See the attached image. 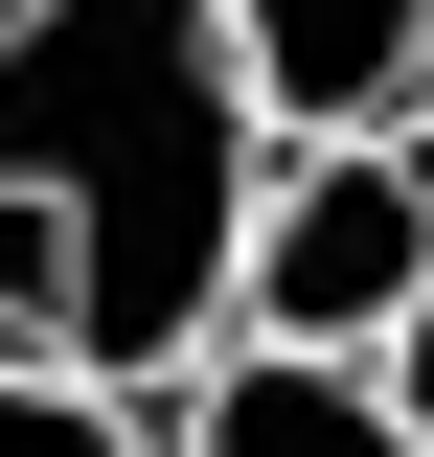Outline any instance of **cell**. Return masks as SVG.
<instances>
[{
  "mask_svg": "<svg viewBox=\"0 0 434 457\" xmlns=\"http://www.w3.org/2000/svg\"><path fill=\"white\" fill-rule=\"evenodd\" d=\"M0 457H161V411L92 389V366H46V343H0Z\"/></svg>",
  "mask_w": 434,
  "mask_h": 457,
  "instance_id": "cell-5",
  "label": "cell"
},
{
  "mask_svg": "<svg viewBox=\"0 0 434 457\" xmlns=\"http://www.w3.org/2000/svg\"><path fill=\"white\" fill-rule=\"evenodd\" d=\"M274 137H388L434 114V0H206Z\"/></svg>",
  "mask_w": 434,
  "mask_h": 457,
  "instance_id": "cell-3",
  "label": "cell"
},
{
  "mask_svg": "<svg viewBox=\"0 0 434 457\" xmlns=\"http://www.w3.org/2000/svg\"><path fill=\"white\" fill-rule=\"evenodd\" d=\"M412 275H434V114H388V137H274L252 161L229 343H388Z\"/></svg>",
  "mask_w": 434,
  "mask_h": 457,
  "instance_id": "cell-2",
  "label": "cell"
},
{
  "mask_svg": "<svg viewBox=\"0 0 434 457\" xmlns=\"http://www.w3.org/2000/svg\"><path fill=\"white\" fill-rule=\"evenodd\" d=\"M161 411V457H434L412 411L366 389V343H206L183 389H138Z\"/></svg>",
  "mask_w": 434,
  "mask_h": 457,
  "instance_id": "cell-4",
  "label": "cell"
},
{
  "mask_svg": "<svg viewBox=\"0 0 434 457\" xmlns=\"http://www.w3.org/2000/svg\"><path fill=\"white\" fill-rule=\"evenodd\" d=\"M274 114L206 0H0V343L183 389L229 343Z\"/></svg>",
  "mask_w": 434,
  "mask_h": 457,
  "instance_id": "cell-1",
  "label": "cell"
},
{
  "mask_svg": "<svg viewBox=\"0 0 434 457\" xmlns=\"http://www.w3.org/2000/svg\"><path fill=\"white\" fill-rule=\"evenodd\" d=\"M366 389H388V411H412V435H434V275H412V320L366 343Z\"/></svg>",
  "mask_w": 434,
  "mask_h": 457,
  "instance_id": "cell-6",
  "label": "cell"
}]
</instances>
